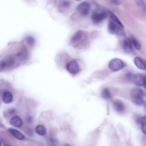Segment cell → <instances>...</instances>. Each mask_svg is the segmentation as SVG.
Returning <instances> with one entry per match:
<instances>
[{
    "instance_id": "28",
    "label": "cell",
    "mask_w": 146,
    "mask_h": 146,
    "mask_svg": "<svg viewBox=\"0 0 146 146\" xmlns=\"http://www.w3.org/2000/svg\"><path fill=\"white\" fill-rule=\"evenodd\" d=\"M76 0V1H81V0Z\"/></svg>"
},
{
    "instance_id": "1",
    "label": "cell",
    "mask_w": 146,
    "mask_h": 146,
    "mask_svg": "<svg viewBox=\"0 0 146 146\" xmlns=\"http://www.w3.org/2000/svg\"><path fill=\"white\" fill-rule=\"evenodd\" d=\"M29 53L24 46L13 53L6 55L0 62V71L9 70L19 66L27 61Z\"/></svg>"
},
{
    "instance_id": "17",
    "label": "cell",
    "mask_w": 146,
    "mask_h": 146,
    "mask_svg": "<svg viewBox=\"0 0 146 146\" xmlns=\"http://www.w3.org/2000/svg\"><path fill=\"white\" fill-rule=\"evenodd\" d=\"M108 13L110 17L120 27L122 28H124V27L121 22L117 17L111 12L108 11Z\"/></svg>"
},
{
    "instance_id": "9",
    "label": "cell",
    "mask_w": 146,
    "mask_h": 146,
    "mask_svg": "<svg viewBox=\"0 0 146 146\" xmlns=\"http://www.w3.org/2000/svg\"><path fill=\"white\" fill-rule=\"evenodd\" d=\"M9 122L11 125L17 128L21 127L23 124L22 119L17 115H15L12 117Z\"/></svg>"
},
{
    "instance_id": "11",
    "label": "cell",
    "mask_w": 146,
    "mask_h": 146,
    "mask_svg": "<svg viewBox=\"0 0 146 146\" xmlns=\"http://www.w3.org/2000/svg\"><path fill=\"white\" fill-rule=\"evenodd\" d=\"M131 95L132 98L135 97H142L144 96L145 94L143 91L139 88L133 89L131 91Z\"/></svg>"
},
{
    "instance_id": "8",
    "label": "cell",
    "mask_w": 146,
    "mask_h": 146,
    "mask_svg": "<svg viewBox=\"0 0 146 146\" xmlns=\"http://www.w3.org/2000/svg\"><path fill=\"white\" fill-rule=\"evenodd\" d=\"M122 47L124 51L126 53H130L132 51V44L129 39L126 38L123 40Z\"/></svg>"
},
{
    "instance_id": "10",
    "label": "cell",
    "mask_w": 146,
    "mask_h": 146,
    "mask_svg": "<svg viewBox=\"0 0 146 146\" xmlns=\"http://www.w3.org/2000/svg\"><path fill=\"white\" fill-rule=\"evenodd\" d=\"M134 63L139 69L142 70H146V61L143 59L139 57L135 58Z\"/></svg>"
},
{
    "instance_id": "20",
    "label": "cell",
    "mask_w": 146,
    "mask_h": 146,
    "mask_svg": "<svg viewBox=\"0 0 146 146\" xmlns=\"http://www.w3.org/2000/svg\"><path fill=\"white\" fill-rule=\"evenodd\" d=\"M102 95L104 98L110 99L111 98V95L109 89L107 88L104 89L102 91Z\"/></svg>"
},
{
    "instance_id": "12",
    "label": "cell",
    "mask_w": 146,
    "mask_h": 146,
    "mask_svg": "<svg viewBox=\"0 0 146 146\" xmlns=\"http://www.w3.org/2000/svg\"><path fill=\"white\" fill-rule=\"evenodd\" d=\"M113 106L115 110L118 112L121 113L125 110V107L123 103L120 100H116L113 103Z\"/></svg>"
},
{
    "instance_id": "19",
    "label": "cell",
    "mask_w": 146,
    "mask_h": 146,
    "mask_svg": "<svg viewBox=\"0 0 146 146\" xmlns=\"http://www.w3.org/2000/svg\"><path fill=\"white\" fill-rule=\"evenodd\" d=\"M139 7L141 8L144 11H146V3L144 0H134Z\"/></svg>"
},
{
    "instance_id": "6",
    "label": "cell",
    "mask_w": 146,
    "mask_h": 146,
    "mask_svg": "<svg viewBox=\"0 0 146 146\" xmlns=\"http://www.w3.org/2000/svg\"><path fill=\"white\" fill-rule=\"evenodd\" d=\"M66 68L69 72L73 74L78 73L80 70L78 64L74 60H71L67 64Z\"/></svg>"
},
{
    "instance_id": "3",
    "label": "cell",
    "mask_w": 146,
    "mask_h": 146,
    "mask_svg": "<svg viewBox=\"0 0 146 146\" xmlns=\"http://www.w3.org/2000/svg\"><path fill=\"white\" fill-rule=\"evenodd\" d=\"M116 23L112 21H110L108 25V31L110 33L112 34L122 36H125V32Z\"/></svg>"
},
{
    "instance_id": "7",
    "label": "cell",
    "mask_w": 146,
    "mask_h": 146,
    "mask_svg": "<svg viewBox=\"0 0 146 146\" xmlns=\"http://www.w3.org/2000/svg\"><path fill=\"white\" fill-rule=\"evenodd\" d=\"M90 8L89 3L86 2H84L77 6V10L78 13L80 15L85 16L88 14Z\"/></svg>"
},
{
    "instance_id": "21",
    "label": "cell",
    "mask_w": 146,
    "mask_h": 146,
    "mask_svg": "<svg viewBox=\"0 0 146 146\" xmlns=\"http://www.w3.org/2000/svg\"><path fill=\"white\" fill-rule=\"evenodd\" d=\"M133 102L136 104L141 106L144 103V101L142 97H135L132 98Z\"/></svg>"
},
{
    "instance_id": "14",
    "label": "cell",
    "mask_w": 146,
    "mask_h": 146,
    "mask_svg": "<svg viewBox=\"0 0 146 146\" xmlns=\"http://www.w3.org/2000/svg\"><path fill=\"white\" fill-rule=\"evenodd\" d=\"M133 80L134 83L138 86L143 85L144 76L140 74H137L134 75Z\"/></svg>"
},
{
    "instance_id": "18",
    "label": "cell",
    "mask_w": 146,
    "mask_h": 146,
    "mask_svg": "<svg viewBox=\"0 0 146 146\" xmlns=\"http://www.w3.org/2000/svg\"><path fill=\"white\" fill-rule=\"evenodd\" d=\"M142 130L143 132L146 135V115L143 116L141 120Z\"/></svg>"
},
{
    "instance_id": "25",
    "label": "cell",
    "mask_w": 146,
    "mask_h": 146,
    "mask_svg": "<svg viewBox=\"0 0 146 146\" xmlns=\"http://www.w3.org/2000/svg\"><path fill=\"white\" fill-rule=\"evenodd\" d=\"M110 2L115 5H119L120 4V1L118 0H109Z\"/></svg>"
},
{
    "instance_id": "16",
    "label": "cell",
    "mask_w": 146,
    "mask_h": 146,
    "mask_svg": "<svg viewBox=\"0 0 146 146\" xmlns=\"http://www.w3.org/2000/svg\"><path fill=\"white\" fill-rule=\"evenodd\" d=\"M36 132L38 135L42 136L46 133V129L45 127L43 125H37L35 128Z\"/></svg>"
},
{
    "instance_id": "27",
    "label": "cell",
    "mask_w": 146,
    "mask_h": 146,
    "mask_svg": "<svg viewBox=\"0 0 146 146\" xmlns=\"http://www.w3.org/2000/svg\"><path fill=\"white\" fill-rule=\"evenodd\" d=\"M143 86L146 89V76H144V80Z\"/></svg>"
},
{
    "instance_id": "4",
    "label": "cell",
    "mask_w": 146,
    "mask_h": 146,
    "mask_svg": "<svg viewBox=\"0 0 146 146\" xmlns=\"http://www.w3.org/2000/svg\"><path fill=\"white\" fill-rule=\"evenodd\" d=\"M107 17L106 13L104 11L97 10L94 11L91 15L92 21L95 24H98L104 20Z\"/></svg>"
},
{
    "instance_id": "24",
    "label": "cell",
    "mask_w": 146,
    "mask_h": 146,
    "mask_svg": "<svg viewBox=\"0 0 146 146\" xmlns=\"http://www.w3.org/2000/svg\"><path fill=\"white\" fill-rule=\"evenodd\" d=\"M125 76L126 78L129 80H130L133 78L134 76L132 73L129 71H128L126 73Z\"/></svg>"
},
{
    "instance_id": "5",
    "label": "cell",
    "mask_w": 146,
    "mask_h": 146,
    "mask_svg": "<svg viewBox=\"0 0 146 146\" xmlns=\"http://www.w3.org/2000/svg\"><path fill=\"white\" fill-rule=\"evenodd\" d=\"M125 66V64L121 60L115 58L111 60L109 62L108 67L112 71L114 72L118 71Z\"/></svg>"
},
{
    "instance_id": "26",
    "label": "cell",
    "mask_w": 146,
    "mask_h": 146,
    "mask_svg": "<svg viewBox=\"0 0 146 146\" xmlns=\"http://www.w3.org/2000/svg\"><path fill=\"white\" fill-rule=\"evenodd\" d=\"M70 5V2L68 1H64L62 4V5L65 7H67Z\"/></svg>"
},
{
    "instance_id": "2",
    "label": "cell",
    "mask_w": 146,
    "mask_h": 146,
    "mask_svg": "<svg viewBox=\"0 0 146 146\" xmlns=\"http://www.w3.org/2000/svg\"><path fill=\"white\" fill-rule=\"evenodd\" d=\"M88 36L85 32L79 30L72 35L70 42V45L74 47H78L88 40Z\"/></svg>"
},
{
    "instance_id": "13",
    "label": "cell",
    "mask_w": 146,
    "mask_h": 146,
    "mask_svg": "<svg viewBox=\"0 0 146 146\" xmlns=\"http://www.w3.org/2000/svg\"><path fill=\"white\" fill-rule=\"evenodd\" d=\"M8 130L12 135L18 139L23 140L25 138V136L23 134L17 130L9 128Z\"/></svg>"
},
{
    "instance_id": "22",
    "label": "cell",
    "mask_w": 146,
    "mask_h": 146,
    "mask_svg": "<svg viewBox=\"0 0 146 146\" xmlns=\"http://www.w3.org/2000/svg\"><path fill=\"white\" fill-rule=\"evenodd\" d=\"M131 39L133 43L136 48L138 50H140L141 48V46L139 42L137 39L134 36H132Z\"/></svg>"
},
{
    "instance_id": "15",
    "label": "cell",
    "mask_w": 146,
    "mask_h": 146,
    "mask_svg": "<svg viewBox=\"0 0 146 146\" xmlns=\"http://www.w3.org/2000/svg\"><path fill=\"white\" fill-rule=\"evenodd\" d=\"M13 99V95L12 93L9 91H6L3 94L2 96V100L5 103L8 104L11 103Z\"/></svg>"
},
{
    "instance_id": "23",
    "label": "cell",
    "mask_w": 146,
    "mask_h": 146,
    "mask_svg": "<svg viewBox=\"0 0 146 146\" xmlns=\"http://www.w3.org/2000/svg\"><path fill=\"white\" fill-rule=\"evenodd\" d=\"M16 110L14 108L9 109L4 114L5 115L7 114V115L9 116L11 114L14 113L16 112Z\"/></svg>"
}]
</instances>
